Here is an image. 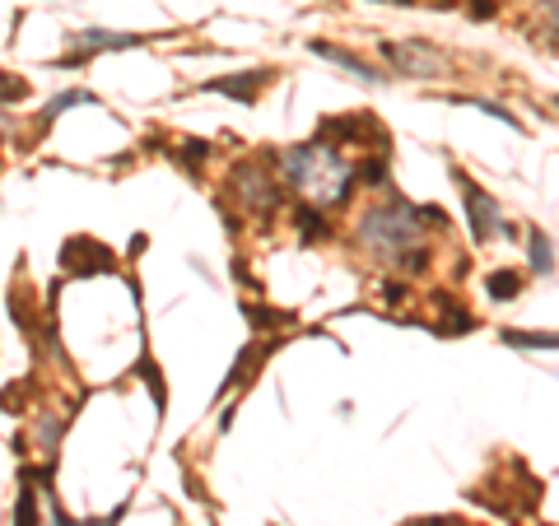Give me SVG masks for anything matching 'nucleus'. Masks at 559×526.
Returning <instances> with one entry per match:
<instances>
[{
	"instance_id": "nucleus-1",
	"label": "nucleus",
	"mask_w": 559,
	"mask_h": 526,
	"mask_svg": "<svg viewBox=\"0 0 559 526\" xmlns=\"http://www.w3.org/2000/svg\"><path fill=\"white\" fill-rule=\"evenodd\" d=\"M280 168H285L289 187L299 191L312 210L345 205L349 187H355V168H349L331 145H322V140H312V145H294L285 159H280Z\"/></svg>"
},
{
	"instance_id": "nucleus-2",
	"label": "nucleus",
	"mask_w": 559,
	"mask_h": 526,
	"mask_svg": "<svg viewBox=\"0 0 559 526\" xmlns=\"http://www.w3.org/2000/svg\"><path fill=\"white\" fill-rule=\"evenodd\" d=\"M425 219H439L429 210H415L406 201H388L364 215L359 224V242L369 248L378 261H388V266H406V271H419V238H425Z\"/></svg>"
},
{
	"instance_id": "nucleus-3",
	"label": "nucleus",
	"mask_w": 559,
	"mask_h": 526,
	"mask_svg": "<svg viewBox=\"0 0 559 526\" xmlns=\"http://www.w3.org/2000/svg\"><path fill=\"white\" fill-rule=\"evenodd\" d=\"M462 201H466V210H471V234H476V242L509 238V219H503V210L489 201L476 182H466V187H462Z\"/></svg>"
},
{
	"instance_id": "nucleus-4",
	"label": "nucleus",
	"mask_w": 559,
	"mask_h": 526,
	"mask_svg": "<svg viewBox=\"0 0 559 526\" xmlns=\"http://www.w3.org/2000/svg\"><path fill=\"white\" fill-rule=\"evenodd\" d=\"M382 51H388V61L401 70V75H439V70H448V61L425 43H396V47H382Z\"/></svg>"
},
{
	"instance_id": "nucleus-5",
	"label": "nucleus",
	"mask_w": 559,
	"mask_h": 526,
	"mask_svg": "<svg viewBox=\"0 0 559 526\" xmlns=\"http://www.w3.org/2000/svg\"><path fill=\"white\" fill-rule=\"evenodd\" d=\"M238 191H242V196H248V205H257V210H271V205L280 201V187H275L257 164L238 168Z\"/></svg>"
},
{
	"instance_id": "nucleus-6",
	"label": "nucleus",
	"mask_w": 559,
	"mask_h": 526,
	"mask_svg": "<svg viewBox=\"0 0 559 526\" xmlns=\"http://www.w3.org/2000/svg\"><path fill=\"white\" fill-rule=\"evenodd\" d=\"M80 43L90 47V51H121V47H140L145 38H140V33H108V28H90V33H80Z\"/></svg>"
},
{
	"instance_id": "nucleus-7",
	"label": "nucleus",
	"mask_w": 559,
	"mask_h": 526,
	"mask_svg": "<svg viewBox=\"0 0 559 526\" xmlns=\"http://www.w3.org/2000/svg\"><path fill=\"white\" fill-rule=\"evenodd\" d=\"M312 51H318V57H326V61H336V65H345V70H355V80H364V84H382V75H378V70H369L364 61H355V57H349V51H341V47L312 43Z\"/></svg>"
},
{
	"instance_id": "nucleus-8",
	"label": "nucleus",
	"mask_w": 559,
	"mask_h": 526,
	"mask_svg": "<svg viewBox=\"0 0 559 526\" xmlns=\"http://www.w3.org/2000/svg\"><path fill=\"white\" fill-rule=\"evenodd\" d=\"M503 340L518 349H559V336H532V331H503Z\"/></svg>"
},
{
	"instance_id": "nucleus-9",
	"label": "nucleus",
	"mask_w": 559,
	"mask_h": 526,
	"mask_svg": "<svg viewBox=\"0 0 559 526\" xmlns=\"http://www.w3.org/2000/svg\"><path fill=\"white\" fill-rule=\"evenodd\" d=\"M532 266H536L540 275H550V271H555V261H550V242L540 238V234L532 238Z\"/></svg>"
},
{
	"instance_id": "nucleus-10",
	"label": "nucleus",
	"mask_w": 559,
	"mask_h": 526,
	"mask_svg": "<svg viewBox=\"0 0 559 526\" xmlns=\"http://www.w3.org/2000/svg\"><path fill=\"white\" fill-rule=\"evenodd\" d=\"M489 294H495V298L518 294V275H495V279H489Z\"/></svg>"
},
{
	"instance_id": "nucleus-11",
	"label": "nucleus",
	"mask_w": 559,
	"mask_h": 526,
	"mask_svg": "<svg viewBox=\"0 0 559 526\" xmlns=\"http://www.w3.org/2000/svg\"><path fill=\"white\" fill-rule=\"evenodd\" d=\"M0 98H24V84H0Z\"/></svg>"
}]
</instances>
